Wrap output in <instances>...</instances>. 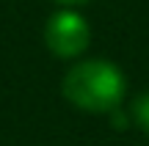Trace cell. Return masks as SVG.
<instances>
[{
	"mask_svg": "<svg viewBox=\"0 0 149 146\" xmlns=\"http://www.w3.org/2000/svg\"><path fill=\"white\" fill-rule=\"evenodd\" d=\"M66 102L86 113H113L127 94V80L122 69L111 61L91 58L74 64L61 80Z\"/></svg>",
	"mask_w": 149,
	"mask_h": 146,
	"instance_id": "1",
	"label": "cell"
},
{
	"mask_svg": "<svg viewBox=\"0 0 149 146\" xmlns=\"http://www.w3.org/2000/svg\"><path fill=\"white\" fill-rule=\"evenodd\" d=\"M44 44L53 55H58L64 61L77 58L91 44V28L72 6H64L44 25Z\"/></svg>",
	"mask_w": 149,
	"mask_h": 146,
	"instance_id": "2",
	"label": "cell"
},
{
	"mask_svg": "<svg viewBox=\"0 0 149 146\" xmlns=\"http://www.w3.org/2000/svg\"><path fill=\"white\" fill-rule=\"evenodd\" d=\"M130 119L149 135V91L138 94V97L133 99V105H130Z\"/></svg>",
	"mask_w": 149,
	"mask_h": 146,
	"instance_id": "3",
	"label": "cell"
},
{
	"mask_svg": "<svg viewBox=\"0 0 149 146\" xmlns=\"http://www.w3.org/2000/svg\"><path fill=\"white\" fill-rule=\"evenodd\" d=\"M55 3H61V6H80V3H86V0H55Z\"/></svg>",
	"mask_w": 149,
	"mask_h": 146,
	"instance_id": "4",
	"label": "cell"
}]
</instances>
